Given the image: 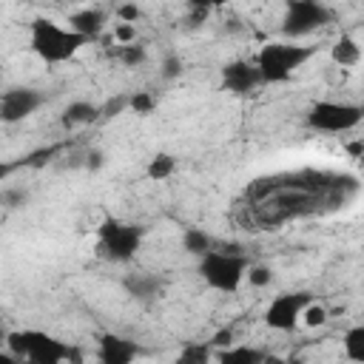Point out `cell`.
<instances>
[{
	"mask_svg": "<svg viewBox=\"0 0 364 364\" xmlns=\"http://www.w3.org/2000/svg\"><path fill=\"white\" fill-rule=\"evenodd\" d=\"M6 347V330H0V350Z\"/></svg>",
	"mask_w": 364,
	"mask_h": 364,
	"instance_id": "36",
	"label": "cell"
},
{
	"mask_svg": "<svg viewBox=\"0 0 364 364\" xmlns=\"http://www.w3.org/2000/svg\"><path fill=\"white\" fill-rule=\"evenodd\" d=\"M102 165H105V154H102L100 148H91V151H85V156H82V168H85L88 173H97Z\"/></svg>",
	"mask_w": 364,
	"mask_h": 364,
	"instance_id": "30",
	"label": "cell"
},
{
	"mask_svg": "<svg viewBox=\"0 0 364 364\" xmlns=\"http://www.w3.org/2000/svg\"><path fill=\"white\" fill-rule=\"evenodd\" d=\"M114 40H117L119 46L136 43V26H128V23H117V26H114Z\"/></svg>",
	"mask_w": 364,
	"mask_h": 364,
	"instance_id": "31",
	"label": "cell"
},
{
	"mask_svg": "<svg viewBox=\"0 0 364 364\" xmlns=\"http://www.w3.org/2000/svg\"><path fill=\"white\" fill-rule=\"evenodd\" d=\"M0 91H3V80H0Z\"/></svg>",
	"mask_w": 364,
	"mask_h": 364,
	"instance_id": "38",
	"label": "cell"
},
{
	"mask_svg": "<svg viewBox=\"0 0 364 364\" xmlns=\"http://www.w3.org/2000/svg\"><path fill=\"white\" fill-rule=\"evenodd\" d=\"M210 358H213V347L208 341H193L179 350L173 364H210Z\"/></svg>",
	"mask_w": 364,
	"mask_h": 364,
	"instance_id": "20",
	"label": "cell"
},
{
	"mask_svg": "<svg viewBox=\"0 0 364 364\" xmlns=\"http://www.w3.org/2000/svg\"><path fill=\"white\" fill-rule=\"evenodd\" d=\"M173 171H176V156L162 151V154H154V156L148 159L145 176H148V179H154V182H162V179L173 176Z\"/></svg>",
	"mask_w": 364,
	"mask_h": 364,
	"instance_id": "18",
	"label": "cell"
},
{
	"mask_svg": "<svg viewBox=\"0 0 364 364\" xmlns=\"http://www.w3.org/2000/svg\"><path fill=\"white\" fill-rule=\"evenodd\" d=\"M213 245H216V239L210 233H205L202 228H185L182 230V250L196 256V259L205 256L208 250H213Z\"/></svg>",
	"mask_w": 364,
	"mask_h": 364,
	"instance_id": "17",
	"label": "cell"
},
{
	"mask_svg": "<svg viewBox=\"0 0 364 364\" xmlns=\"http://www.w3.org/2000/svg\"><path fill=\"white\" fill-rule=\"evenodd\" d=\"M182 71H185V60L179 57V54H173V51H168L165 57H162V63H159V77L162 80H176V77H182Z\"/></svg>",
	"mask_w": 364,
	"mask_h": 364,
	"instance_id": "23",
	"label": "cell"
},
{
	"mask_svg": "<svg viewBox=\"0 0 364 364\" xmlns=\"http://www.w3.org/2000/svg\"><path fill=\"white\" fill-rule=\"evenodd\" d=\"M142 239H145L142 225L108 216L97 228V256L105 262H114V264H125L136 256V250L142 247Z\"/></svg>",
	"mask_w": 364,
	"mask_h": 364,
	"instance_id": "5",
	"label": "cell"
},
{
	"mask_svg": "<svg viewBox=\"0 0 364 364\" xmlns=\"http://www.w3.org/2000/svg\"><path fill=\"white\" fill-rule=\"evenodd\" d=\"M46 102V94L31 85H11L0 91V122L14 125L28 119L40 105Z\"/></svg>",
	"mask_w": 364,
	"mask_h": 364,
	"instance_id": "8",
	"label": "cell"
},
{
	"mask_svg": "<svg viewBox=\"0 0 364 364\" xmlns=\"http://www.w3.org/2000/svg\"><path fill=\"white\" fill-rule=\"evenodd\" d=\"M324 318H327V310H324L321 304H316V301H310V304L304 307V313H301V321H304L307 327H318V324H324Z\"/></svg>",
	"mask_w": 364,
	"mask_h": 364,
	"instance_id": "29",
	"label": "cell"
},
{
	"mask_svg": "<svg viewBox=\"0 0 364 364\" xmlns=\"http://www.w3.org/2000/svg\"><path fill=\"white\" fill-rule=\"evenodd\" d=\"M245 282L250 287H267V284H273V270L267 264H250L245 273Z\"/></svg>",
	"mask_w": 364,
	"mask_h": 364,
	"instance_id": "25",
	"label": "cell"
},
{
	"mask_svg": "<svg viewBox=\"0 0 364 364\" xmlns=\"http://www.w3.org/2000/svg\"><path fill=\"white\" fill-rule=\"evenodd\" d=\"M247 267H250V259L242 250V245H236V242L213 245V250L199 256V276H202V282L210 290H219V293H236L239 284L245 282Z\"/></svg>",
	"mask_w": 364,
	"mask_h": 364,
	"instance_id": "1",
	"label": "cell"
},
{
	"mask_svg": "<svg viewBox=\"0 0 364 364\" xmlns=\"http://www.w3.org/2000/svg\"><path fill=\"white\" fill-rule=\"evenodd\" d=\"M0 330H3V316H0Z\"/></svg>",
	"mask_w": 364,
	"mask_h": 364,
	"instance_id": "37",
	"label": "cell"
},
{
	"mask_svg": "<svg viewBox=\"0 0 364 364\" xmlns=\"http://www.w3.org/2000/svg\"><path fill=\"white\" fill-rule=\"evenodd\" d=\"M333 20L330 6L318 3V0H290L284 6V17H282V34L296 43L299 37L313 34L316 28L327 26Z\"/></svg>",
	"mask_w": 364,
	"mask_h": 364,
	"instance_id": "7",
	"label": "cell"
},
{
	"mask_svg": "<svg viewBox=\"0 0 364 364\" xmlns=\"http://www.w3.org/2000/svg\"><path fill=\"white\" fill-rule=\"evenodd\" d=\"M341 350H344V355H347L353 364H361V361H364V327H361V324H353V327L344 333Z\"/></svg>",
	"mask_w": 364,
	"mask_h": 364,
	"instance_id": "19",
	"label": "cell"
},
{
	"mask_svg": "<svg viewBox=\"0 0 364 364\" xmlns=\"http://www.w3.org/2000/svg\"><path fill=\"white\" fill-rule=\"evenodd\" d=\"M210 9H213L210 3H188V26H191V28L202 26V23L208 20Z\"/></svg>",
	"mask_w": 364,
	"mask_h": 364,
	"instance_id": "28",
	"label": "cell"
},
{
	"mask_svg": "<svg viewBox=\"0 0 364 364\" xmlns=\"http://www.w3.org/2000/svg\"><path fill=\"white\" fill-rule=\"evenodd\" d=\"M28 46L43 63H65L77 57V51L85 46L80 34H74L68 26H60L48 17H37L28 26Z\"/></svg>",
	"mask_w": 364,
	"mask_h": 364,
	"instance_id": "4",
	"label": "cell"
},
{
	"mask_svg": "<svg viewBox=\"0 0 364 364\" xmlns=\"http://www.w3.org/2000/svg\"><path fill=\"white\" fill-rule=\"evenodd\" d=\"M165 279L156 273H128L122 279V290L136 301H156L165 293Z\"/></svg>",
	"mask_w": 364,
	"mask_h": 364,
	"instance_id": "13",
	"label": "cell"
},
{
	"mask_svg": "<svg viewBox=\"0 0 364 364\" xmlns=\"http://www.w3.org/2000/svg\"><path fill=\"white\" fill-rule=\"evenodd\" d=\"M259 85H262V77L250 60H230L222 65V88L225 91H230L236 97H247Z\"/></svg>",
	"mask_w": 364,
	"mask_h": 364,
	"instance_id": "11",
	"label": "cell"
},
{
	"mask_svg": "<svg viewBox=\"0 0 364 364\" xmlns=\"http://www.w3.org/2000/svg\"><path fill=\"white\" fill-rule=\"evenodd\" d=\"M108 26V11L100 9V6H85V9H77L68 14V28L74 34H80L85 43L97 40Z\"/></svg>",
	"mask_w": 364,
	"mask_h": 364,
	"instance_id": "12",
	"label": "cell"
},
{
	"mask_svg": "<svg viewBox=\"0 0 364 364\" xmlns=\"http://www.w3.org/2000/svg\"><path fill=\"white\" fill-rule=\"evenodd\" d=\"M114 57L125 65V68H136V65H142L145 60H148V48L136 40V43H128V46H119L117 51H114Z\"/></svg>",
	"mask_w": 364,
	"mask_h": 364,
	"instance_id": "21",
	"label": "cell"
},
{
	"mask_svg": "<svg viewBox=\"0 0 364 364\" xmlns=\"http://www.w3.org/2000/svg\"><path fill=\"white\" fill-rule=\"evenodd\" d=\"M350 154L358 156V154H361V142H353V145H350Z\"/></svg>",
	"mask_w": 364,
	"mask_h": 364,
	"instance_id": "35",
	"label": "cell"
},
{
	"mask_svg": "<svg viewBox=\"0 0 364 364\" xmlns=\"http://www.w3.org/2000/svg\"><path fill=\"white\" fill-rule=\"evenodd\" d=\"M142 355V347L119 333H102L97 338V361L100 364H134Z\"/></svg>",
	"mask_w": 364,
	"mask_h": 364,
	"instance_id": "10",
	"label": "cell"
},
{
	"mask_svg": "<svg viewBox=\"0 0 364 364\" xmlns=\"http://www.w3.org/2000/svg\"><path fill=\"white\" fill-rule=\"evenodd\" d=\"M330 57H333V63L341 65V68H355V65L361 63V46H358L353 37L344 34V37H338V40L333 43Z\"/></svg>",
	"mask_w": 364,
	"mask_h": 364,
	"instance_id": "16",
	"label": "cell"
},
{
	"mask_svg": "<svg viewBox=\"0 0 364 364\" xmlns=\"http://www.w3.org/2000/svg\"><path fill=\"white\" fill-rule=\"evenodd\" d=\"M125 111H128V94H117V97H111L100 105V119H114Z\"/></svg>",
	"mask_w": 364,
	"mask_h": 364,
	"instance_id": "24",
	"label": "cell"
},
{
	"mask_svg": "<svg viewBox=\"0 0 364 364\" xmlns=\"http://www.w3.org/2000/svg\"><path fill=\"white\" fill-rule=\"evenodd\" d=\"M316 54L313 46H301V43H290V40H276V43H264L253 60L262 85H273V82H287L310 57Z\"/></svg>",
	"mask_w": 364,
	"mask_h": 364,
	"instance_id": "3",
	"label": "cell"
},
{
	"mask_svg": "<svg viewBox=\"0 0 364 364\" xmlns=\"http://www.w3.org/2000/svg\"><path fill=\"white\" fill-rule=\"evenodd\" d=\"M230 341H233V330H230V327H225V330L213 333L208 344H210V347H219V350H222V347H230Z\"/></svg>",
	"mask_w": 364,
	"mask_h": 364,
	"instance_id": "32",
	"label": "cell"
},
{
	"mask_svg": "<svg viewBox=\"0 0 364 364\" xmlns=\"http://www.w3.org/2000/svg\"><path fill=\"white\" fill-rule=\"evenodd\" d=\"M154 108H156V97L151 91H134V94H128V111H134L139 117H148Z\"/></svg>",
	"mask_w": 364,
	"mask_h": 364,
	"instance_id": "22",
	"label": "cell"
},
{
	"mask_svg": "<svg viewBox=\"0 0 364 364\" xmlns=\"http://www.w3.org/2000/svg\"><path fill=\"white\" fill-rule=\"evenodd\" d=\"M364 108L358 102H338V100H318L307 108V128L321 134H347L358 128Z\"/></svg>",
	"mask_w": 364,
	"mask_h": 364,
	"instance_id": "6",
	"label": "cell"
},
{
	"mask_svg": "<svg viewBox=\"0 0 364 364\" xmlns=\"http://www.w3.org/2000/svg\"><path fill=\"white\" fill-rule=\"evenodd\" d=\"M17 168H20V162H6V159H0V182H6Z\"/></svg>",
	"mask_w": 364,
	"mask_h": 364,
	"instance_id": "33",
	"label": "cell"
},
{
	"mask_svg": "<svg viewBox=\"0 0 364 364\" xmlns=\"http://www.w3.org/2000/svg\"><path fill=\"white\" fill-rule=\"evenodd\" d=\"M28 202V191H23V188H0V205H6V208H23Z\"/></svg>",
	"mask_w": 364,
	"mask_h": 364,
	"instance_id": "26",
	"label": "cell"
},
{
	"mask_svg": "<svg viewBox=\"0 0 364 364\" xmlns=\"http://www.w3.org/2000/svg\"><path fill=\"white\" fill-rule=\"evenodd\" d=\"M91 122H100V105L91 102V100H74L60 114L63 128H82V125H91Z\"/></svg>",
	"mask_w": 364,
	"mask_h": 364,
	"instance_id": "14",
	"label": "cell"
},
{
	"mask_svg": "<svg viewBox=\"0 0 364 364\" xmlns=\"http://www.w3.org/2000/svg\"><path fill=\"white\" fill-rule=\"evenodd\" d=\"M0 364H20L9 350H0Z\"/></svg>",
	"mask_w": 364,
	"mask_h": 364,
	"instance_id": "34",
	"label": "cell"
},
{
	"mask_svg": "<svg viewBox=\"0 0 364 364\" xmlns=\"http://www.w3.org/2000/svg\"><path fill=\"white\" fill-rule=\"evenodd\" d=\"M6 350L23 364H65L77 361L71 344L60 341L46 330H11L6 333Z\"/></svg>",
	"mask_w": 364,
	"mask_h": 364,
	"instance_id": "2",
	"label": "cell"
},
{
	"mask_svg": "<svg viewBox=\"0 0 364 364\" xmlns=\"http://www.w3.org/2000/svg\"><path fill=\"white\" fill-rule=\"evenodd\" d=\"M114 17L119 23H128V26H136V20H142V9L136 3H122L114 9Z\"/></svg>",
	"mask_w": 364,
	"mask_h": 364,
	"instance_id": "27",
	"label": "cell"
},
{
	"mask_svg": "<svg viewBox=\"0 0 364 364\" xmlns=\"http://www.w3.org/2000/svg\"><path fill=\"white\" fill-rule=\"evenodd\" d=\"M264 350L250 344H230L216 353V364H264Z\"/></svg>",
	"mask_w": 364,
	"mask_h": 364,
	"instance_id": "15",
	"label": "cell"
},
{
	"mask_svg": "<svg viewBox=\"0 0 364 364\" xmlns=\"http://www.w3.org/2000/svg\"><path fill=\"white\" fill-rule=\"evenodd\" d=\"M310 301H313V299H310V293H304V290H299V293H282V296H276V299L267 304V310H264V324H267L270 330L290 333V330L301 321V313H304V307H307Z\"/></svg>",
	"mask_w": 364,
	"mask_h": 364,
	"instance_id": "9",
	"label": "cell"
}]
</instances>
